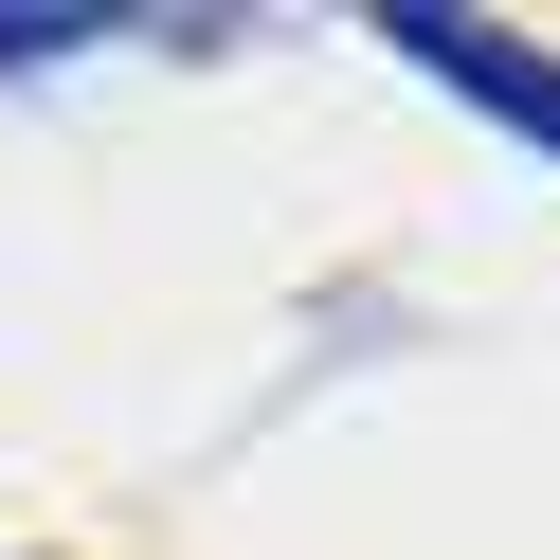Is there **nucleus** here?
<instances>
[{
  "label": "nucleus",
  "instance_id": "1",
  "mask_svg": "<svg viewBox=\"0 0 560 560\" xmlns=\"http://www.w3.org/2000/svg\"><path fill=\"white\" fill-rule=\"evenodd\" d=\"M380 55H416V73H434L452 109L524 127V145L560 163V55H542V37H506V19H434V0H398V19H380Z\"/></svg>",
  "mask_w": 560,
  "mask_h": 560
},
{
  "label": "nucleus",
  "instance_id": "2",
  "mask_svg": "<svg viewBox=\"0 0 560 560\" xmlns=\"http://www.w3.org/2000/svg\"><path fill=\"white\" fill-rule=\"evenodd\" d=\"M109 37H145V19H109V0H19V19H0V73H55V55H109Z\"/></svg>",
  "mask_w": 560,
  "mask_h": 560
}]
</instances>
